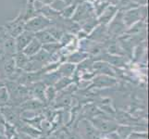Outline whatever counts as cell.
<instances>
[{
    "label": "cell",
    "mask_w": 149,
    "mask_h": 139,
    "mask_svg": "<svg viewBox=\"0 0 149 139\" xmlns=\"http://www.w3.org/2000/svg\"><path fill=\"white\" fill-rule=\"evenodd\" d=\"M20 112L22 111H20L19 108L17 109L14 106H5L0 108V113H1L5 122H7L14 126H16L22 121L19 118Z\"/></svg>",
    "instance_id": "6da1fadb"
},
{
    "label": "cell",
    "mask_w": 149,
    "mask_h": 139,
    "mask_svg": "<svg viewBox=\"0 0 149 139\" xmlns=\"http://www.w3.org/2000/svg\"><path fill=\"white\" fill-rule=\"evenodd\" d=\"M90 122L92 123V125H93L97 131L104 133H114L116 132L118 126H119L114 122L104 120V119H100L98 117H95V119H91Z\"/></svg>",
    "instance_id": "7a4b0ae2"
},
{
    "label": "cell",
    "mask_w": 149,
    "mask_h": 139,
    "mask_svg": "<svg viewBox=\"0 0 149 139\" xmlns=\"http://www.w3.org/2000/svg\"><path fill=\"white\" fill-rule=\"evenodd\" d=\"M45 104L43 102H41L37 99H30L25 100L19 105L20 111L22 110H41L44 109Z\"/></svg>",
    "instance_id": "3957f363"
},
{
    "label": "cell",
    "mask_w": 149,
    "mask_h": 139,
    "mask_svg": "<svg viewBox=\"0 0 149 139\" xmlns=\"http://www.w3.org/2000/svg\"><path fill=\"white\" fill-rule=\"evenodd\" d=\"M45 85L43 84H36L34 87H32V89L30 90V94L33 95L35 99H37L43 103H47L45 100Z\"/></svg>",
    "instance_id": "277c9868"
},
{
    "label": "cell",
    "mask_w": 149,
    "mask_h": 139,
    "mask_svg": "<svg viewBox=\"0 0 149 139\" xmlns=\"http://www.w3.org/2000/svg\"><path fill=\"white\" fill-rule=\"evenodd\" d=\"M84 126H85L86 138L87 139H97L99 132L97 131L93 125H92V123L89 121L84 122Z\"/></svg>",
    "instance_id": "5b68a950"
},
{
    "label": "cell",
    "mask_w": 149,
    "mask_h": 139,
    "mask_svg": "<svg viewBox=\"0 0 149 139\" xmlns=\"http://www.w3.org/2000/svg\"><path fill=\"white\" fill-rule=\"evenodd\" d=\"M9 93L8 88L5 85L0 87V108L5 107V106H8L9 104Z\"/></svg>",
    "instance_id": "8992f818"
},
{
    "label": "cell",
    "mask_w": 149,
    "mask_h": 139,
    "mask_svg": "<svg viewBox=\"0 0 149 139\" xmlns=\"http://www.w3.org/2000/svg\"><path fill=\"white\" fill-rule=\"evenodd\" d=\"M56 89H55V87H52V86H50V87H47V89H45V100H47V103H50L51 101H53L54 98H55V96H56Z\"/></svg>",
    "instance_id": "52a82bcc"
},
{
    "label": "cell",
    "mask_w": 149,
    "mask_h": 139,
    "mask_svg": "<svg viewBox=\"0 0 149 139\" xmlns=\"http://www.w3.org/2000/svg\"><path fill=\"white\" fill-rule=\"evenodd\" d=\"M70 103V98L69 96H64L63 98H60L59 100H58V103H56V105L55 106L56 108H58V107H66L68 106Z\"/></svg>",
    "instance_id": "ba28073f"
},
{
    "label": "cell",
    "mask_w": 149,
    "mask_h": 139,
    "mask_svg": "<svg viewBox=\"0 0 149 139\" xmlns=\"http://www.w3.org/2000/svg\"><path fill=\"white\" fill-rule=\"evenodd\" d=\"M109 137L111 139H122V138H120L119 136H118L116 133H111L110 135H109Z\"/></svg>",
    "instance_id": "9c48e42d"
},
{
    "label": "cell",
    "mask_w": 149,
    "mask_h": 139,
    "mask_svg": "<svg viewBox=\"0 0 149 139\" xmlns=\"http://www.w3.org/2000/svg\"><path fill=\"white\" fill-rule=\"evenodd\" d=\"M0 139H8L7 136H5V133L1 131H0Z\"/></svg>",
    "instance_id": "30bf717a"
}]
</instances>
